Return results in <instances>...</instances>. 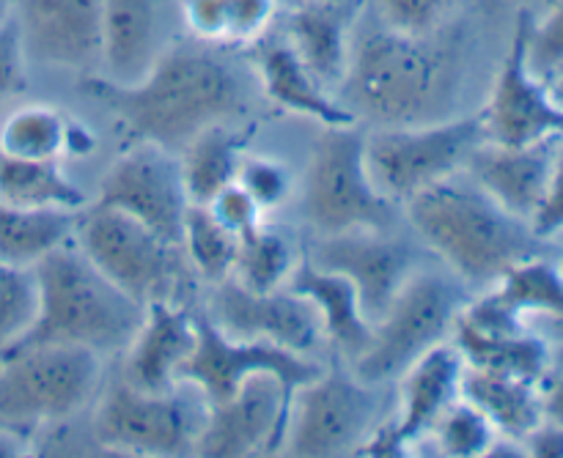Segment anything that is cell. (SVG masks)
<instances>
[{"mask_svg": "<svg viewBox=\"0 0 563 458\" xmlns=\"http://www.w3.org/2000/svg\"><path fill=\"white\" fill-rule=\"evenodd\" d=\"M80 88L113 113L132 141L176 154L209 126L229 124L245 104V88L231 60L198 38L159 49L141 80L88 75Z\"/></svg>", "mask_w": 563, "mask_h": 458, "instance_id": "cell-1", "label": "cell"}, {"mask_svg": "<svg viewBox=\"0 0 563 458\" xmlns=\"http://www.w3.org/2000/svg\"><path fill=\"white\" fill-rule=\"evenodd\" d=\"M462 38L438 27L427 36L377 31L350 55L341 80L346 108L379 126H416L451 119L460 97Z\"/></svg>", "mask_w": 563, "mask_h": 458, "instance_id": "cell-2", "label": "cell"}, {"mask_svg": "<svg viewBox=\"0 0 563 458\" xmlns=\"http://www.w3.org/2000/svg\"><path fill=\"white\" fill-rule=\"evenodd\" d=\"M405 203L412 228L465 283H498L515 264L542 256L544 239L531 223L506 212L465 170Z\"/></svg>", "mask_w": 563, "mask_h": 458, "instance_id": "cell-3", "label": "cell"}, {"mask_svg": "<svg viewBox=\"0 0 563 458\" xmlns=\"http://www.w3.org/2000/svg\"><path fill=\"white\" fill-rule=\"evenodd\" d=\"M33 275L38 286V313L27 333L3 355L42 344L88 346L99 355L130 349L146 308L124 294L75 239L47 253L33 267Z\"/></svg>", "mask_w": 563, "mask_h": 458, "instance_id": "cell-4", "label": "cell"}, {"mask_svg": "<svg viewBox=\"0 0 563 458\" xmlns=\"http://www.w3.org/2000/svg\"><path fill=\"white\" fill-rule=\"evenodd\" d=\"M102 384V355L42 344L0 357V426L33 434L75 417Z\"/></svg>", "mask_w": 563, "mask_h": 458, "instance_id": "cell-5", "label": "cell"}, {"mask_svg": "<svg viewBox=\"0 0 563 458\" xmlns=\"http://www.w3.org/2000/svg\"><path fill=\"white\" fill-rule=\"evenodd\" d=\"M75 242L124 294L143 308L148 302H181L185 286L190 283L192 267L181 245L163 239L121 209H82Z\"/></svg>", "mask_w": 563, "mask_h": 458, "instance_id": "cell-6", "label": "cell"}, {"mask_svg": "<svg viewBox=\"0 0 563 458\" xmlns=\"http://www.w3.org/2000/svg\"><path fill=\"white\" fill-rule=\"evenodd\" d=\"M302 212L322 236L344 231H388L396 201L377 190L366 165V135L350 126H324L313 143L302 187Z\"/></svg>", "mask_w": 563, "mask_h": 458, "instance_id": "cell-7", "label": "cell"}, {"mask_svg": "<svg viewBox=\"0 0 563 458\" xmlns=\"http://www.w3.org/2000/svg\"><path fill=\"white\" fill-rule=\"evenodd\" d=\"M465 302L456 280L440 272H412L372 324L366 351L352 362L355 377L374 388L405 377L418 357L443 344Z\"/></svg>", "mask_w": 563, "mask_h": 458, "instance_id": "cell-8", "label": "cell"}, {"mask_svg": "<svg viewBox=\"0 0 563 458\" xmlns=\"http://www.w3.org/2000/svg\"><path fill=\"white\" fill-rule=\"evenodd\" d=\"M487 141L482 113L416 126H379L366 135V165L374 185L390 201L462 174L473 148Z\"/></svg>", "mask_w": 563, "mask_h": 458, "instance_id": "cell-9", "label": "cell"}, {"mask_svg": "<svg viewBox=\"0 0 563 458\" xmlns=\"http://www.w3.org/2000/svg\"><path fill=\"white\" fill-rule=\"evenodd\" d=\"M203 417L207 401L196 388L181 393L179 382L170 390H143L119 379L99 401L93 439L115 454L181 456L196 448Z\"/></svg>", "mask_w": 563, "mask_h": 458, "instance_id": "cell-10", "label": "cell"}, {"mask_svg": "<svg viewBox=\"0 0 563 458\" xmlns=\"http://www.w3.org/2000/svg\"><path fill=\"white\" fill-rule=\"evenodd\" d=\"M377 421L379 399L374 384L330 368L295 390L280 450L306 458L355 454L377 428Z\"/></svg>", "mask_w": 563, "mask_h": 458, "instance_id": "cell-11", "label": "cell"}, {"mask_svg": "<svg viewBox=\"0 0 563 458\" xmlns=\"http://www.w3.org/2000/svg\"><path fill=\"white\" fill-rule=\"evenodd\" d=\"M198 340L192 355L176 373V382H187L203 395L207 404H220L231 399L247 379L258 373H273L284 388L295 395L300 384L311 382L322 373L317 362L306 355L284 349L267 340H242L225 335L207 313H196Z\"/></svg>", "mask_w": 563, "mask_h": 458, "instance_id": "cell-12", "label": "cell"}, {"mask_svg": "<svg viewBox=\"0 0 563 458\" xmlns=\"http://www.w3.org/2000/svg\"><path fill=\"white\" fill-rule=\"evenodd\" d=\"M537 16L517 11L509 53L495 77L487 108L482 110L484 135L500 146H533L563 137V108L553 99L548 82L528 64V44Z\"/></svg>", "mask_w": 563, "mask_h": 458, "instance_id": "cell-13", "label": "cell"}, {"mask_svg": "<svg viewBox=\"0 0 563 458\" xmlns=\"http://www.w3.org/2000/svg\"><path fill=\"white\" fill-rule=\"evenodd\" d=\"M93 206L121 209L163 239L181 245L190 198L176 152L154 143H132L102 176Z\"/></svg>", "mask_w": 563, "mask_h": 458, "instance_id": "cell-14", "label": "cell"}, {"mask_svg": "<svg viewBox=\"0 0 563 458\" xmlns=\"http://www.w3.org/2000/svg\"><path fill=\"white\" fill-rule=\"evenodd\" d=\"M291 393L273 373L247 379L231 399L207 404L192 454L207 458H242L280 454L289 426Z\"/></svg>", "mask_w": 563, "mask_h": 458, "instance_id": "cell-15", "label": "cell"}, {"mask_svg": "<svg viewBox=\"0 0 563 458\" xmlns=\"http://www.w3.org/2000/svg\"><path fill=\"white\" fill-rule=\"evenodd\" d=\"M209 319L231 338L267 340L308 355L324 338L317 305L297 291H251L225 278L214 283Z\"/></svg>", "mask_w": 563, "mask_h": 458, "instance_id": "cell-16", "label": "cell"}, {"mask_svg": "<svg viewBox=\"0 0 563 458\" xmlns=\"http://www.w3.org/2000/svg\"><path fill=\"white\" fill-rule=\"evenodd\" d=\"M11 16L27 60L75 71L102 64V0H11Z\"/></svg>", "mask_w": 563, "mask_h": 458, "instance_id": "cell-17", "label": "cell"}, {"mask_svg": "<svg viewBox=\"0 0 563 458\" xmlns=\"http://www.w3.org/2000/svg\"><path fill=\"white\" fill-rule=\"evenodd\" d=\"M311 261L350 280L361 297L363 316L377 322L410 278V250L385 231H344L322 236Z\"/></svg>", "mask_w": 563, "mask_h": 458, "instance_id": "cell-18", "label": "cell"}, {"mask_svg": "<svg viewBox=\"0 0 563 458\" xmlns=\"http://www.w3.org/2000/svg\"><path fill=\"white\" fill-rule=\"evenodd\" d=\"M561 141L563 137H550L533 146H500L484 141L467 157L465 174L506 212L531 223L548 196Z\"/></svg>", "mask_w": 563, "mask_h": 458, "instance_id": "cell-19", "label": "cell"}, {"mask_svg": "<svg viewBox=\"0 0 563 458\" xmlns=\"http://www.w3.org/2000/svg\"><path fill=\"white\" fill-rule=\"evenodd\" d=\"M198 340L196 313L181 302H148L135 340L126 349L124 379L143 390H170Z\"/></svg>", "mask_w": 563, "mask_h": 458, "instance_id": "cell-20", "label": "cell"}, {"mask_svg": "<svg viewBox=\"0 0 563 458\" xmlns=\"http://www.w3.org/2000/svg\"><path fill=\"white\" fill-rule=\"evenodd\" d=\"M465 357L456 346L438 344L401 377V410L390 426L407 445L427 437L440 415L462 395Z\"/></svg>", "mask_w": 563, "mask_h": 458, "instance_id": "cell-21", "label": "cell"}, {"mask_svg": "<svg viewBox=\"0 0 563 458\" xmlns=\"http://www.w3.org/2000/svg\"><path fill=\"white\" fill-rule=\"evenodd\" d=\"M357 11V0H317L289 9V44L324 88L344 80Z\"/></svg>", "mask_w": 563, "mask_h": 458, "instance_id": "cell-22", "label": "cell"}, {"mask_svg": "<svg viewBox=\"0 0 563 458\" xmlns=\"http://www.w3.org/2000/svg\"><path fill=\"white\" fill-rule=\"evenodd\" d=\"M256 66L264 93L278 108L319 121L322 126H350L357 121V115L346 104L330 97L328 88L302 64L291 44H262L256 53Z\"/></svg>", "mask_w": 563, "mask_h": 458, "instance_id": "cell-23", "label": "cell"}, {"mask_svg": "<svg viewBox=\"0 0 563 458\" xmlns=\"http://www.w3.org/2000/svg\"><path fill=\"white\" fill-rule=\"evenodd\" d=\"M289 289L317 305L324 338L335 346L339 355L355 362L366 351L372 340V322L363 316L357 289L344 275L317 267L311 258H302L300 264H295Z\"/></svg>", "mask_w": 563, "mask_h": 458, "instance_id": "cell-24", "label": "cell"}, {"mask_svg": "<svg viewBox=\"0 0 563 458\" xmlns=\"http://www.w3.org/2000/svg\"><path fill=\"white\" fill-rule=\"evenodd\" d=\"M159 3L163 0H102L104 58L113 80L135 82L159 55Z\"/></svg>", "mask_w": 563, "mask_h": 458, "instance_id": "cell-25", "label": "cell"}, {"mask_svg": "<svg viewBox=\"0 0 563 458\" xmlns=\"http://www.w3.org/2000/svg\"><path fill=\"white\" fill-rule=\"evenodd\" d=\"M462 399L482 410L498 434L520 443L542 423V401H539L537 382L531 379L471 368L465 362Z\"/></svg>", "mask_w": 563, "mask_h": 458, "instance_id": "cell-26", "label": "cell"}, {"mask_svg": "<svg viewBox=\"0 0 563 458\" xmlns=\"http://www.w3.org/2000/svg\"><path fill=\"white\" fill-rule=\"evenodd\" d=\"M253 135V126L231 130L229 124H214L192 137L179 152L181 179L190 203L207 206L223 187L236 181L245 146Z\"/></svg>", "mask_w": 563, "mask_h": 458, "instance_id": "cell-27", "label": "cell"}, {"mask_svg": "<svg viewBox=\"0 0 563 458\" xmlns=\"http://www.w3.org/2000/svg\"><path fill=\"white\" fill-rule=\"evenodd\" d=\"M82 212L71 209L14 206L0 201V261L36 267L55 247L75 239Z\"/></svg>", "mask_w": 563, "mask_h": 458, "instance_id": "cell-28", "label": "cell"}, {"mask_svg": "<svg viewBox=\"0 0 563 458\" xmlns=\"http://www.w3.org/2000/svg\"><path fill=\"white\" fill-rule=\"evenodd\" d=\"M275 5L278 0H179L192 38L214 47L256 44L273 22Z\"/></svg>", "mask_w": 563, "mask_h": 458, "instance_id": "cell-29", "label": "cell"}, {"mask_svg": "<svg viewBox=\"0 0 563 458\" xmlns=\"http://www.w3.org/2000/svg\"><path fill=\"white\" fill-rule=\"evenodd\" d=\"M0 201L14 206L82 212L88 198L60 168V159H20L0 152Z\"/></svg>", "mask_w": 563, "mask_h": 458, "instance_id": "cell-30", "label": "cell"}, {"mask_svg": "<svg viewBox=\"0 0 563 458\" xmlns=\"http://www.w3.org/2000/svg\"><path fill=\"white\" fill-rule=\"evenodd\" d=\"M71 119L49 104H25L0 124V152L20 159H64Z\"/></svg>", "mask_w": 563, "mask_h": 458, "instance_id": "cell-31", "label": "cell"}, {"mask_svg": "<svg viewBox=\"0 0 563 458\" xmlns=\"http://www.w3.org/2000/svg\"><path fill=\"white\" fill-rule=\"evenodd\" d=\"M295 250L289 239L273 228L258 225L236 242V258L231 278L251 291H275L289 283L295 272Z\"/></svg>", "mask_w": 563, "mask_h": 458, "instance_id": "cell-32", "label": "cell"}, {"mask_svg": "<svg viewBox=\"0 0 563 458\" xmlns=\"http://www.w3.org/2000/svg\"><path fill=\"white\" fill-rule=\"evenodd\" d=\"M454 346L462 351V357H465L471 368L511 373V377L531 379V382H539V377L548 371L550 357H553L548 340L533 335L531 329L506 335V338L456 340Z\"/></svg>", "mask_w": 563, "mask_h": 458, "instance_id": "cell-33", "label": "cell"}, {"mask_svg": "<svg viewBox=\"0 0 563 458\" xmlns=\"http://www.w3.org/2000/svg\"><path fill=\"white\" fill-rule=\"evenodd\" d=\"M498 291L520 316H563V269L544 256L515 264L498 280Z\"/></svg>", "mask_w": 563, "mask_h": 458, "instance_id": "cell-34", "label": "cell"}, {"mask_svg": "<svg viewBox=\"0 0 563 458\" xmlns=\"http://www.w3.org/2000/svg\"><path fill=\"white\" fill-rule=\"evenodd\" d=\"M236 236L218 223L209 206L190 203L185 214V231H181V250L190 261L192 272L209 283L231 278L236 258Z\"/></svg>", "mask_w": 563, "mask_h": 458, "instance_id": "cell-35", "label": "cell"}, {"mask_svg": "<svg viewBox=\"0 0 563 458\" xmlns=\"http://www.w3.org/2000/svg\"><path fill=\"white\" fill-rule=\"evenodd\" d=\"M429 434H432L434 439V448L443 456L473 458L487 456L495 437H498V428L487 421V415H484L482 410H476L471 401L460 395V399L434 421Z\"/></svg>", "mask_w": 563, "mask_h": 458, "instance_id": "cell-36", "label": "cell"}, {"mask_svg": "<svg viewBox=\"0 0 563 458\" xmlns=\"http://www.w3.org/2000/svg\"><path fill=\"white\" fill-rule=\"evenodd\" d=\"M38 313V286L33 267L0 261V355L27 333Z\"/></svg>", "mask_w": 563, "mask_h": 458, "instance_id": "cell-37", "label": "cell"}, {"mask_svg": "<svg viewBox=\"0 0 563 458\" xmlns=\"http://www.w3.org/2000/svg\"><path fill=\"white\" fill-rule=\"evenodd\" d=\"M236 185L258 203L262 212L284 206L291 196L289 168L273 157H242Z\"/></svg>", "mask_w": 563, "mask_h": 458, "instance_id": "cell-38", "label": "cell"}, {"mask_svg": "<svg viewBox=\"0 0 563 458\" xmlns=\"http://www.w3.org/2000/svg\"><path fill=\"white\" fill-rule=\"evenodd\" d=\"M456 0H374L385 27L407 36H427L445 25Z\"/></svg>", "mask_w": 563, "mask_h": 458, "instance_id": "cell-39", "label": "cell"}, {"mask_svg": "<svg viewBox=\"0 0 563 458\" xmlns=\"http://www.w3.org/2000/svg\"><path fill=\"white\" fill-rule=\"evenodd\" d=\"M528 64L539 77H548L555 66L563 64V0L533 22Z\"/></svg>", "mask_w": 563, "mask_h": 458, "instance_id": "cell-40", "label": "cell"}, {"mask_svg": "<svg viewBox=\"0 0 563 458\" xmlns=\"http://www.w3.org/2000/svg\"><path fill=\"white\" fill-rule=\"evenodd\" d=\"M207 206H209V212L218 217V223L223 225L225 231H231L236 239L245 234H251V231H256L258 225H262L264 212L258 209V203L253 201V198L247 196L240 185H236V181H231L229 187H223V190H220L218 196L207 203Z\"/></svg>", "mask_w": 563, "mask_h": 458, "instance_id": "cell-41", "label": "cell"}, {"mask_svg": "<svg viewBox=\"0 0 563 458\" xmlns=\"http://www.w3.org/2000/svg\"><path fill=\"white\" fill-rule=\"evenodd\" d=\"M25 49L14 16L0 22V99L14 97L25 86Z\"/></svg>", "mask_w": 563, "mask_h": 458, "instance_id": "cell-42", "label": "cell"}, {"mask_svg": "<svg viewBox=\"0 0 563 458\" xmlns=\"http://www.w3.org/2000/svg\"><path fill=\"white\" fill-rule=\"evenodd\" d=\"M531 228L542 239H550V236L563 231V146H559V152H555L548 196H544V203L537 212V217L531 220Z\"/></svg>", "mask_w": 563, "mask_h": 458, "instance_id": "cell-43", "label": "cell"}, {"mask_svg": "<svg viewBox=\"0 0 563 458\" xmlns=\"http://www.w3.org/2000/svg\"><path fill=\"white\" fill-rule=\"evenodd\" d=\"M539 401H542V421L563 428V349L550 357L548 371L539 377Z\"/></svg>", "mask_w": 563, "mask_h": 458, "instance_id": "cell-44", "label": "cell"}, {"mask_svg": "<svg viewBox=\"0 0 563 458\" xmlns=\"http://www.w3.org/2000/svg\"><path fill=\"white\" fill-rule=\"evenodd\" d=\"M526 454L544 456V458H563V428L553 426V423H539L526 439Z\"/></svg>", "mask_w": 563, "mask_h": 458, "instance_id": "cell-45", "label": "cell"}, {"mask_svg": "<svg viewBox=\"0 0 563 458\" xmlns=\"http://www.w3.org/2000/svg\"><path fill=\"white\" fill-rule=\"evenodd\" d=\"M31 437L22 432H14V428L0 426V458H14V456H25L31 454Z\"/></svg>", "mask_w": 563, "mask_h": 458, "instance_id": "cell-46", "label": "cell"}, {"mask_svg": "<svg viewBox=\"0 0 563 458\" xmlns=\"http://www.w3.org/2000/svg\"><path fill=\"white\" fill-rule=\"evenodd\" d=\"M506 3H515L517 11H531V14L539 20V16L548 14L559 0H506Z\"/></svg>", "mask_w": 563, "mask_h": 458, "instance_id": "cell-47", "label": "cell"}, {"mask_svg": "<svg viewBox=\"0 0 563 458\" xmlns=\"http://www.w3.org/2000/svg\"><path fill=\"white\" fill-rule=\"evenodd\" d=\"M542 80L548 82V88H550V93H553V99L563 108V64L555 66V69L550 71L548 77H542Z\"/></svg>", "mask_w": 563, "mask_h": 458, "instance_id": "cell-48", "label": "cell"}, {"mask_svg": "<svg viewBox=\"0 0 563 458\" xmlns=\"http://www.w3.org/2000/svg\"><path fill=\"white\" fill-rule=\"evenodd\" d=\"M548 327H550V333H553V338L559 340V349H563V316L548 319Z\"/></svg>", "mask_w": 563, "mask_h": 458, "instance_id": "cell-49", "label": "cell"}, {"mask_svg": "<svg viewBox=\"0 0 563 458\" xmlns=\"http://www.w3.org/2000/svg\"><path fill=\"white\" fill-rule=\"evenodd\" d=\"M11 16V0H0V22H5Z\"/></svg>", "mask_w": 563, "mask_h": 458, "instance_id": "cell-50", "label": "cell"}, {"mask_svg": "<svg viewBox=\"0 0 563 458\" xmlns=\"http://www.w3.org/2000/svg\"><path fill=\"white\" fill-rule=\"evenodd\" d=\"M278 3H286L289 9H297V5H306V3H317V0H278Z\"/></svg>", "mask_w": 563, "mask_h": 458, "instance_id": "cell-51", "label": "cell"}, {"mask_svg": "<svg viewBox=\"0 0 563 458\" xmlns=\"http://www.w3.org/2000/svg\"><path fill=\"white\" fill-rule=\"evenodd\" d=\"M561 269H563V264H561Z\"/></svg>", "mask_w": 563, "mask_h": 458, "instance_id": "cell-52", "label": "cell"}]
</instances>
